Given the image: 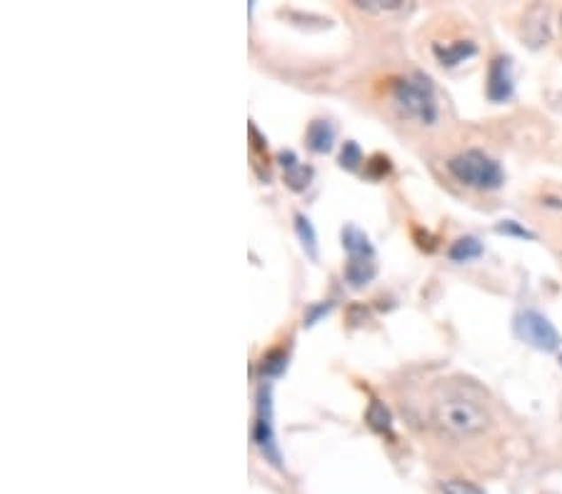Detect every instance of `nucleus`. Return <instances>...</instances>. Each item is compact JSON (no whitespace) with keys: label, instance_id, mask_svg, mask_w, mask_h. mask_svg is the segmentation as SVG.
Wrapping results in <instances>:
<instances>
[{"label":"nucleus","instance_id":"1","mask_svg":"<svg viewBox=\"0 0 562 494\" xmlns=\"http://www.w3.org/2000/svg\"><path fill=\"white\" fill-rule=\"evenodd\" d=\"M430 422L448 437H475L485 432L493 417L480 399L467 395L460 387L440 390L430 405Z\"/></svg>","mask_w":562,"mask_h":494},{"label":"nucleus","instance_id":"2","mask_svg":"<svg viewBox=\"0 0 562 494\" xmlns=\"http://www.w3.org/2000/svg\"><path fill=\"white\" fill-rule=\"evenodd\" d=\"M390 96H393V103H395V108L400 110L402 118L420 125L438 123V97H435L433 82L425 75L412 73V75L398 78L390 88Z\"/></svg>","mask_w":562,"mask_h":494},{"label":"nucleus","instance_id":"3","mask_svg":"<svg viewBox=\"0 0 562 494\" xmlns=\"http://www.w3.org/2000/svg\"><path fill=\"white\" fill-rule=\"evenodd\" d=\"M448 170L457 182L475 190H497L505 182V173L497 160L482 151H465L448 160Z\"/></svg>","mask_w":562,"mask_h":494},{"label":"nucleus","instance_id":"4","mask_svg":"<svg viewBox=\"0 0 562 494\" xmlns=\"http://www.w3.org/2000/svg\"><path fill=\"white\" fill-rule=\"evenodd\" d=\"M515 335L522 343H527L540 352H555L560 347L558 329L552 328L548 317L540 315L535 310H522L520 315L515 317Z\"/></svg>","mask_w":562,"mask_h":494},{"label":"nucleus","instance_id":"5","mask_svg":"<svg viewBox=\"0 0 562 494\" xmlns=\"http://www.w3.org/2000/svg\"><path fill=\"white\" fill-rule=\"evenodd\" d=\"M253 439L265 454V459H270L275 467H283L280 459V450L275 444L273 432V399H270V387H262L261 399H258V420H255V429H253Z\"/></svg>","mask_w":562,"mask_h":494},{"label":"nucleus","instance_id":"6","mask_svg":"<svg viewBox=\"0 0 562 494\" xmlns=\"http://www.w3.org/2000/svg\"><path fill=\"white\" fill-rule=\"evenodd\" d=\"M512 96V60L508 55H497L488 70V97L493 103H505Z\"/></svg>","mask_w":562,"mask_h":494},{"label":"nucleus","instance_id":"7","mask_svg":"<svg viewBox=\"0 0 562 494\" xmlns=\"http://www.w3.org/2000/svg\"><path fill=\"white\" fill-rule=\"evenodd\" d=\"M433 53H435V58H438L445 68H455V66L465 63L467 58H472V55L478 53V48H475V42L472 41H455L448 42V45L435 42V45H433Z\"/></svg>","mask_w":562,"mask_h":494},{"label":"nucleus","instance_id":"8","mask_svg":"<svg viewBox=\"0 0 562 494\" xmlns=\"http://www.w3.org/2000/svg\"><path fill=\"white\" fill-rule=\"evenodd\" d=\"M280 165H283V170H285V182H288L290 190L302 192L310 185V180H313V167L298 163L295 152H280Z\"/></svg>","mask_w":562,"mask_h":494},{"label":"nucleus","instance_id":"9","mask_svg":"<svg viewBox=\"0 0 562 494\" xmlns=\"http://www.w3.org/2000/svg\"><path fill=\"white\" fill-rule=\"evenodd\" d=\"M343 247L345 252L350 255V260H372L375 258L371 237L355 225H345L343 228Z\"/></svg>","mask_w":562,"mask_h":494},{"label":"nucleus","instance_id":"10","mask_svg":"<svg viewBox=\"0 0 562 494\" xmlns=\"http://www.w3.org/2000/svg\"><path fill=\"white\" fill-rule=\"evenodd\" d=\"M305 140H308V148L313 152H330L332 151V143H335V125L330 120H313L308 125V133H305Z\"/></svg>","mask_w":562,"mask_h":494},{"label":"nucleus","instance_id":"11","mask_svg":"<svg viewBox=\"0 0 562 494\" xmlns=\"http://www.w3.org/2000/svg\"><path fill=\"white\" fill-rule=\"evenodd\" d=\"M375 277V262L372 260H350L345 265V282L350 288H365Z\"/></svg>","mask_w":562,"mask_h":494},{"label":"nucleus","instance_id":"12","mask_svg":"<svg viewBox=\"0 0 562 494\" xmlns=\"http://www.w3.org/2000/svg\"><path fill=\"white\" fill-rule=\"evenodd\" d=\"M448 255H450V260L453 262H470L475 260V258H480L482 255V243L478 237H460V240H455L450 250H448Z\"/></svg>","mask_w":562,"mask_h":494},{"label":"nucleus","instance_id":"13","mask_svg":"<svg viewBox=\"0 0 562 494\" xmlns=\"http://www.w3.org/2000/svg\"><path fill=\"white\" fill-rule=\"evenodd\" d=\"M295 230H298V237H301L302 247L308 250V255L316 260L317 258V235L313 230V225H310V220L305 218L302 212L295 215Z\"/></svg>","mask_w":562,"mask_h":494},{"label":"nucleus","instance_id":"14","mask_svg":"<svg viewBox=\"0 0 562 494\" xmlns=\"http://www.w3.org/2000/svg\"><path fill=\"white\" fill-rule=\"evenodd\" d=\"M368 425L372 427V429H378V432H393V417H390V412H387V407H385L383 402H372L371 407H368Z\"/></svg>","mask_w":562,"mask_h":494},{"label":"nucleus","instance_id":"15","mask_svg":"<svg viewBox=\"0 0 562 494\" xmlns=\"http://www.w3.org/2000/svg\"><path fill=\"white\" fill-rule=\"evenodd\" d=\"M363 163V151H360V145L353 143V140H347L343 145V151H340V165H343L345 170H357Z\"/></svg>","mask_w":562,"mask_h":494},{"label":"nucleus","instance_id":"16","mask_svg":"<svg viewBox=\"0 0 562 494\" xmlns=\"http://www.w3.org/2000/svg\"><path fill=\"white\" fill-rule=\"evenodd\" d=\"M442 494H485L478 487V484H472V482H467V480H448V482H442Z\"/></svg>","mask_w":562,"mask_h":494},{"label":"nucleus","instance_id":"17","mask_svg":"<svg viewBox=\"0 0 562 494\" xmlns=\"http://www.w3.org/2000/svg\"><path fill=\"white\" fill-rule=\"evenodd\" d=\"M540 205L552 207V210H562V185H545L540 190Z\"/></svg>","mask_w":562,"mask_h":494},{"label":"nucleus","instance_id":"18","mask_svg":"<svg viewBox=\"0 0 562 494\" xmlns=\"http://www.w3.org/2000/svg\"><path fill=\"white\" fill-rule=\"evenodd\" d=\"M357 8L371 11V13H387V11H400L402 3L398 0H357Z\"/></svg>","mask_w":562,"mask_h":494},{"label":"nucleus","instance_id":"19","mask_svg":"<svg viewBox=\"0 0 562 494\" xmlns=\"http://www.w3.org/2000/svg\"><path fill=\"white\" fill-rule=\"evenodd\" d=\"M285 370V352L283 350H273V352H268L265 359H262V372H268V374H277V372Z\"/></svg>","mask_w":562,"mask_h":494},{"label":"nucleus","instance_id":"20","mask_svg":"<svg viewBox=\"0 0 562 494\" xmlns=\"http://www.w3.org/2000/svg\"><path fill=\"white\" fill-rule=\"evenodd\" d=\"M497 230H500V233L520 235V237H530V240L535 237V235L530 233V230H525V228H520V225H518L515 220H505V222H500V225H497Z\"/></svg>","mask_w":562,"mask_h":494},{"label":"nucleus","instance_id":"21","mask_svg":"<svg viewBox=\"0 0 562 494\" xmlns=\"http://www.w3.org/2000/svg\"><path fill=\"white\" fill-rule=\"evenodd\" d=\"M330 310V302L328 305H317V307H313V310H310V315H308V325H316V320L320 315H323V313H328Z\"/></svg>","mask_w":562,"mask_h":494},{"label":"nucleus","instance_id":"22","mask_svg":"<svg viewBox=\"0 0 562 494\" xmlns=\"http://www.w3.org/2000/svg\"><path fill=\"white\" fill-rule=\"evenodd\" d=\"M560 27H562V13H560Z\"/></svg>","mask_w":562,"mask_h":494}]
</instances>
